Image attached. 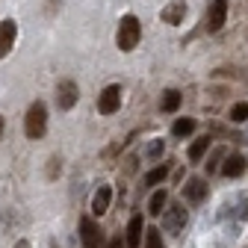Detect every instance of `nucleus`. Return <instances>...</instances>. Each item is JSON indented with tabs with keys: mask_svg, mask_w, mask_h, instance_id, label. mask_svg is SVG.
<instances>
[{
	"mask_svg": "<svg viewBox=\"0 0 248 248\" xmlns=\"http://www.w3.org/2000/svg\"><path fill=\"white\" fill-rule=\"evenodd\" d=\"M163 151H166V142H163V139H154V142L148 145V157H151V160H160Z\"/></svg>",
	"mask_w": 248,
	"mask_h": 248,
	"instance_id": "obj_21",
	"label": "nucleus"
},
{
	"mask_svg": "<svg viewBox=\"0 0 248 248\" xmlns=\"http://www.w3.org/2000/svg\"><path fill=\"white\" fill-rule=\"evenodd\" d=\"M12 248H33V245H30V239H18V242H15Z\"/></svg>",
	"mask_w": 248,
	"mask_h": 248,
	"instance_id": "obj_26",
	"label": "nucleus"
},
{
	"mask_svg": "<svg viewBox=\"0 0 248 248\" xmlns=\"http://www.w3.org/2000/svg\"><path fill=\"white\" fill-rule=\"evenodd\" d=\"M112 198H115L112 186H109V183H101L98 189H95V195H92V219H101V216H107L109 207H112Z\"/></svg>",
	"mask_w": 248,
	"mask_h": 248,
	"instance_id": "obj_10",
	"label": "nucleus"
},
{
	"mask_svg": "<svg viewBox=\"0 0 248 248\" xmlns=\"http://www.w3.org/2000/svg\"><path fill=\"white\" fill-rule=\"evenodd\" d=\"M77 101H80V86H77L71 77L59 80V83H56V107H59L62 112H71V109L77 107Z\"/></svg>",
	"mask_w": 248,
	"mask_h": 248,
	"instance_id": "obj_5",
	"label": "nucleus"
},
{
	"mask_svg": "<svg viewBox=\"0 0 248 248\" xmlns=\"http://www.w3.org/2000/svg\"><path fill=\"white\" fill-rule=\"evenodd\" d=\"M245 171H248V157H245V154H239V151L228 154V157L222 160V166H219V174L228 177V180H236V177H242Z\"/></svg>",
	"mask_w": 248,
	"mask_h": 248,
	"instance_id": "obj_8",
	"label": "nucleus"
},
{
	"mask_svg": "<svg viewBox=\"0 0 248 248\" xmlns=\"http://www.w3.org/2000/svg\"><path fill=\"white\" fill-rule=\"evenodd\" d=\"M109 248H127V245H124L121 236H112V239H109Z\"/></svg>",
	"mask_w": 248,
	"mask_h": 248,
	"instance_id": "obj_25",
	"label": "nucleus"
},
{
	"mask_svg": "<svg viewBox=\"0 0 248 248\" xmlns=\"http://www.w3.org/2000/svg\"><path fill=\"white\" fill-rule=\"evenodd\" d=\"M186 18V0H169V3L160 9V21L169 27H180Z\"/></svg>",
	"mask_w": 248,
	"mask_h": 248,
	"instance_id": "obj_13",
	"label": "nucleus"
},
{
	"mask_svg": "<svg viewBox=\"0 0 248 248\" xmlns=\"http://www.w3.org/2000/svg\"><path fill=\"white\" fill-rule=\"evenodd\" d=\"M207 195H210V189H207V180L204 177H198V174H192L189 180H186V186H183V198L189 201V204H204L207 201Z\"/></svg>",
	"mask_w": 248,
	"mask_h": 248,
	"instance_id": "obj_12",
	"label": "nucleus"
},
{
	"mask_svg": "<svg viewBox=\"0 0 248 248\" xmlns=\"http://www.w3.org/2000/svg\"><path fill=\"white\" fill-rule=\"evenodd\" d=\"M169 171H171V166H169V163L154 166V169L145 174V186H151V189H154V186H163V180L169 177Z\"/></svg>",
	"mask_w": 248,
	"mask_h": 248,
	"instance_id": "obj_17",
	"label": "nucleus"
},
{
	"mask_svg": "<svg viewBox=\"0 0 248 248\" xmlns=\"http://www.w3.org/2000/svg\"><path fill=\"white\" fill-rule=\"evenodd\" d=\"M180 104H183L180 89H166L163 95H160V112H166V115L177 112V109H180Z\"/></svg>",
	"mask_w": 248,
	"mask_h": 248,
	"instance_id": "obj_14",
	"label": "nucleus"
},
{
	"mask_svg": "<svg viewBox=\"0 0 248 248\" xmlns=\"http://www.w3.org/2000/svg\"><path fill=\"white\" fill-rule=\"evenodd\" d=\"M210 145H213V142H210V136H201V139H195V142L189 145V151H186V154H189V163H195V166H198V163L204 160V154L210 151Z\"/></svg>",
	"mask_w": 248,
	"mask_h": 248,
	"instance_id": "obj_18",
	"label": "nucleus"
},
{
	"mask_svg": "<svg viewBox=\"0 0 248 248\" xmlns=\"http://www.w3.org/2000/svg\"><path fill=\"white\" fill-rule=\"evenodd\" d=\"M228 24V0H210L207 6V33H219Z\"/></svg>",
	"mask_w": 248,
	"mask_h": 248,
	"instance_id": "obj_11",
	"label": "nucleus"
},
{
	"mask_svg": "<svg viewBox=\"0 0 248 248\" xmlns=\"http://www.w3.org/2000/svg\"><path fill=\"white\" fill-rule=\"evenodd\" d=\"M169 207V192L166 189H157V192H151V198H148V216H163V210Z\"/></svg>",
	"mask_w": 248,
	"mask_h": 248,
	"instance_id": "obj_16",
	"label": "nucleus"
},
{
	"mask_svg": "<svg viewBox=\"0 0 248 248\" xmlns=\"http://www.w3.org/2000/svg\"><path fill=\"white\" fill-rule=\"evenodd\" d=\"M77 233H80V245H83V248H104V245H107V236H104L101 225L92 219V216H80Z\"/></svg>",
	"mask_w": 248,
	"mask_h": 248,
	"instance_id": "obj_3",
	"label": "nucleus"
},
{
	"mask_svg": "<svg viewBox=\"0 0 248 248\" xmlns=\"http://www.w3.org/2000/svg\"><path fill=\"white\" fill-rule=\"evenodd\" d=\"M47 104L39 98V101H33L27 107V115H24V133H27V139L30 142H39V139H45V133H47Z\"/></svg>",
	"mask_w": 248,
	"mask_h": 248,
	"instance_id": "obj_2",
	"label": "nucleus"
},
{
	"mask_svg": "<svg viewBox=\"0 0 248 248\" xmlns=\"http://www.w3.org/2000/svg\"><path fill=\"white\" fill-rule=\"evenodd\" d=\"M228 118H231L233 124H245V121H248V101L233 104V107L228 109Z\"/></svg>",
	"mask_w": 248,
	"mask_h": 248,
	"instance_id": "obj_19",
	"label": "nucleus"
},
{
	"mask_svg": "<svg viewBox=\"0 0 248 248\" xmlns=\"http://www.w3.org/2000/svg\"><path fill=\"white\" fill-rule=\"evenodd\" d=\"M239 219L242 222H248V195L242 198V204H239Z\"/></svg>",
	"mask_w": 248,
	"mask_h": 248,
	"instance_id": "obj_24",
	"label": "nucleus"
},
{
	"mask_svg": "<svg viewBox=\"0 0 248 248\" xmlns=\"http://www.w3.org/2000/svg\"><path fill=\"white\" fill-rule=\"evenodd\" d=\"M160 219H163V231H169V233L177 236V233L186 228V219H189V213H186L180 204H169V207L163 210Z\"/></svg>",
	"mask_w": 248,
	"mask_h": 248,
	"instance_id": "obj_6",
	"label": "nucleus"
},
{
	"mask_svg": "<svg viewBox=\"0 0 248 248\" xmlns=\"http://www.w3.org/2000/svg\"><path fill=\"white\" fill-rule=\"evenodd\" d=\"M121 101H124V89H121V83H109V86H104L101 89V95H98V112L101 115H115L118 109H121Z\"/></svg>",
	"mask_w": 248,
	"mask_h": 248,
	"instance_id": "obj_4",
	"label": "nucleus"
},
{
	"mask_svg": "<svg viewBox=\"0 0 248 248\" xmlns=\"http://www.w3.org/2000/svg\"><path fill=\"white\" fill-rule=\"evenodd\" d=\"M59 171H62V157H50V160H47V177L56 180Z\"/></svg>",
	"mask_w": 248,
	"mask_h": 248,
	"instance_id": "obj_22",
	"label": "nucleus"
},
{
	"mask_svg": "<svg viewBox=\"0 0 248 248\" xmlns=\"http://www.w3.org/2000/svg\"><path fill=\"white\" fill-rule=\"evenodd\" d=\"M115 45H118L121 53H133L142 45V21H139V15H133V12L121 15L118 33H115Z\"/></svg>",
	"mask_w": 248,
	"mask_h": 248,
	"instance_id": "obj_1",
	"label": "nucleus"
},
{
	"mask_svg": "<svg viewBox=\"0 0 248 248\" xmlns=\"http://www.w3.org/2000/svg\"><path fill=\"white\" fill-rule=\"evenodd\" d=\"M18 45V21L15 18H3L0 21V59H6Z\"/></svg>",
	"mask_w": 248,
	"mask_h": 248,
	"instance_id": "obj_7",
	"label": "nucleus"
},
{
	"mask_svg": "<svg viewBox=\"0 0 248 248\" xmlns=\"http://www.w3.org/2000/svg\"><path fill=\"white\" fill-rule=\"evenodd\" d=\"M145 248H166V242H163V233L157 231V228H151V231H145Z\"/></svg>",
	"mask_w": 248,
	"mask_h": 248,
	"instance_id": "obj_20",
	"label": "nucleus"
},
{
	"mask_svg": "<svg viewBox=\"0 0 248 248\" xmlns=\"http://www.w3.org/2000/svg\"><path fill=\"white\" fill-rule=\"evenodd\" d=\"M222 160H225V151L219 148V151H216V154H213V157H210V163H207V169H210V171H219V166H222Z\"/></svg>",
	"mask_w": 248,
	"mask_h": 248,
	"instance_id": "obj_23",
	"label": "nucleus"
},
{
	"mask_svg": "<svg viewBox=\"0 0 248 248\" xmlns=\"http://www.w3.org/2000/svg\"><path fill=\"white\" fill-rule=\"evenodd\" d=\"M3 130H6V121H3V112H0V136H3Z\"/></svg>",
	"mask_w": 248,
	"mask_h": 248,
	"instance_id": "obj_27",
	"label": "nucleus"
},
{
	"mask_svg": "<svg viewBox=\"0 0 248 248\" xmlns=\"http://www.w3.org/2000/svg\"><path fill=\"white\" fill-rule=\"evenodd\" d=\"M195 133H198V121L195 118H174V124H171V136L174 139H189Z\"/></svg>",
	"mask_w": 248,
	"mask_h": 248,
	"instance_id": "obj_15",
	"label": "nucleus"
},
{
	"mask_svg": "<svg viewBox=\"0 0 248 248\" xmlns=\"http://www.w3.org/2000/svg\"><path fill=\"white\" fill-rule=\"evenodd\" d=\"M121 239L127 248H142V239H145V216L142 213H133L127 219V228H124Z\"/></svg>",
	"mask_w": 248,
	"mask_h": 248,
	"instance_id": "obj_9",
	"label": "nucleus"
}]
</instances>
